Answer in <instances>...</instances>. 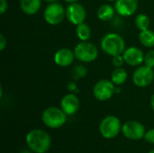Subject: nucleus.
<instances>
[{
  "label": "nucleus",
  "mask_w": 154,
  "mask_h": 153,
  "mask_svg": "<svg viewBox=\"0 0 154 153\" xmlns=\"http://www.w3.org/2000/svg\"><path fill=\"white\" fill-rule=\"evenodd\" d=\"M28 148L34 153L47 152L51 147V140L48 133L41 129L30 131L25 137Z\"/></svg>",
  "instance_id": "1"
},
{
  "label": "nucleus",
  "mask_w": 154,
  "mask_h": 153,
  "mask_svg": "<svg viewBox=\"0 0 154 153\" xmlns=\"http://www.w3.org/2000/svg\"><path fill=\"white\" fill-rule=\"evenodd\" d=\"M100 46L102 50L111 57L121 55L125 50V42L124 38L116 32H109L104 35L101 39Z\"/></svg>",
  "instance_id": "2"
},
{
  "label": "nucleus",
  "mask_w": 154,
  "mask_h": 153,
  "mask_svg": "<svg viewBox=\"0 0 154 153\" xmlns=\"http://www.w3.org/2000/svg\"><path fill=\"white\" fill-rule=\"evenodd\" d=\"M42 121L47 127L51 129H58L65 124L67 115L61 108L50 106L42 112Z\"/></svg>",
  "instance_id": "3"
},
{
  "label": "nucleus",
  "mask_w": 154,
  "mask_h": 153,
  "mask_svg": "<svg viewBox=\"0 0 154 153\" xmlns=\"http://www.w3.org/2000/svg\"><path fill=\"white\" fill-rule=\"evenodd\" d=\"M75 58L84 63H89L96 60L98 57V50L95 44L89 41H81L78 43L74 50Z\"/></svg>",
  "instance_id": "4"
},
{
  "label": "nucleus",
  "mask_w": 154,
  "mask_h": 153,
  "mask_svg": "<svg viewBox=\"0 0 154 153\" xmlns=\"http://www.w3.org/2000/svg\"><path fill=\"white\" fill-rule=\"evenodd\" d=\"M122 131L121 121L115 115L106 116L99 124V133L105 139L116 138Z\"/></svg>",
  "instance_id": "5"
},
{
  "label": "nucleus",
  "mask_w": 154,
  "mask_h": 153,
  "mask_svg": "<svg viewBox=\"0 0 154 153\" xmlns=\"http://www.w3.org/2000/svg\"><path fill=\"white\" fill-rule=\"evenodd\" d=\"M43 17L48 24L58 25L66 17V8L58 2L50 3L44 9Z\"/></svg>",
  "instance_id": "6"
},
{
  "label": "nucleus",
  "mask_w": 154,
  "mask_h": 153,
  "mask_svg": "<svg viewBox=\"0 0 154 153\" xmlns=\"http://www.w3.org/2000/svg\"><path fill=\"white\" fill-rule=\"evenodd\" d=\"M116 94V85L109 79L98 80L93 87V95L98 101L109 100Z\"/></svg>",
  "instance_id": "7"
},
{
  "label": "nucleus",
  "mask_w": 154,
  "mask_h": 153,
  "mask_svg": "<svg viewBox=\"0 0 154 153\" xmlns=\"http://www.w3.org/2000/svg\"><path fill=\"white\" fill-rule=\"evenodd\" d=\"M154 79V70L152 68L140 65L133 74V82L138 87H146L150 86Z\"/></svg>",
  "instance_id": "8"
},
{
  "label": "nucleus",
  "mask_w": 154,
  "mask_h": 153,
  "mask_svg": "<svg viewBox=\"0 0 154 153\" xmlns=\"http://www.w3.org/2000/svg\"><path fill=\"white\" fill-rule=\"evenodd\" d=\"M122 133L124 136L132 141H138L144 138L146 133L144 125L137 121H127L122 126Z\"/></svg>",
  "instance_id": "9"
},
{
  "label": "nucleus",
  "mask_w": 154,
  "mask_h": 153,
  "mask_svg": "<svg viewBox=\"0 0 154 153\" xmlns=\"http://www.w3.org/2000/svg\"><path fill=\"white\" fill-rule=\"evenodd\" d=\"M66 18L70 23L77 26L82 23H85L87 18V11L81 4L78 2L71 3L66 7Z\"/></svg>",
  "instance_id": "10"
},
{
  "label": "nucleus",
  "mask_w": 154,
  "mask_h": 153,
  "mask_svg": "<svg viewBox=\"0 0 154 153\" xmlns=\"http://www.w3.org/2000/svg\"><path fill=\"white\" fill-rule=\"evenodd\" d=\"M144 53L143 51L134 46L129 47L125 50L123 53L124 60L125 63L132 67H137L144 62Z\"/></svg>",
  "instance_id": "11"
},
{
  "label": "nucleus",
  "mask_w": 154,
  "mask_h": 153,
  "mask_svg": "<svg viewBox=\"0 0 154 153\" xmlns=\"http://www.w3.org/2000/svg\"><path fill=\"white\" fill-rule=\"evenodd\" d=\"M80 106L79 97L75 93H69L65 95L60 101V108L67 115H72L76 114Z\"/></svg>",
  "instance_id": "12"
},
{
  "label": "nucleus",
  "mask_w": 154,
  "mask_h": 153,
  "mask_svg": "<svg viewBox=\"0 0 154 153\" xmlns=\"http://www.w3.org/2000/svg\"><path fill=\"white\" fill-rule=\"evenodd\" d=\"M115 8L119 15L124 17L131 16L138 9V0H116Z\"/></svg>",
  "instance_id": "13"
},
{
  "label": "nucleus",
  "mask_w": 154,
  "mask_h": 153,
  "mask_svg": "<svg viewBox=\"0 0 154 153\" xmlns=\"http://www.w3.org/2000/svg\"><path fill=\"white\" fill-rule=\"evenodd\" d=\"M75 59L76 58H75L74 51L69 48L59 49L55 52L54 57H53L55 64L60 67H62V68L70 66L73 63Z\"/></svg>",
  "instance_id": "14"
},
{
  "label": "nucleus",
  "mask_w": 154,
  "mask_h": 153,
  "mask_svg": "<svg viewBox=\"0 0 154 153\" xmlns=\"http://www.w3.org/2000/svg\"><path fill=\"white\" fill-rule=\"evenodd\" d=\"M42 0H20V8L25 14H35L42 7Z\"/></svg>",
  "instance_id": "15"
},
{
  "label": "nucleus",
  "mask_w": 154,
  "mask_h": 153,
  "mask_svg": "<svg viewBox=\"0 0 154 153\" xmlns=\"http://www.w3.org/2000/svg\"><path fill=\"white\" fill-rule=\"evenodd\" d=\"M116 13V11L115 6H112L109 4H104L98 7L97 11V15L99 20L103 22H107L114 18Z\"/></svg>",
  "instance_id": "16"
},
{
  "label": "nucleus",
  "mask_w": 154,
  "mask_h": 153,
  "mask_svg": "<svg viewBox=\"0 0 154 153\" xmlns=\"http://www.w3.org/2000/svg\"><path fill=\"white\" fill-rule=\"evenodd\" d=\"M128 78L127 71L123 68H115L114 71L111 74V80L116 86H121L126 82Z\"/></svg>",
  "instance_id": "17"
},
{
  "label": "nucleus",
  "mask_w": 154,
  "mask_h": 153,
  "mask_svg": "<svg viewBox=\"0 0 154 153\" xmlns=\"http://www.w3.org/2000/svg\"><path fill=\"white\" fill-rule=\"evenodd\" d=\"M139 41L144 47L152 48L154 47V32L151 29L140 31Z\"/></svg>",
  "instance_id": "18"
},
{
  "label": "nucleus",
  "mask_w": 154,
  "mask_h": 153,
  "mask_svg": "<svg viewBox=\"0 0 154 153\" xmlns=\"http://www.w3.org/2000/svg\"><path fill=\"white\" fill-rule=\"evenodd\" d=\"M76 34L81 41H87L91 36V29L88 24H87L86 23H82L77 25Z\"/></svg>",
  "instance_id": "19"
},
{
  "label": "nucleus",
  "mask_w": 154,
  "mask_h": 153,
  "mask_svg": "<svg viewBox=\"0 0 154 153\" xmlns=\"http://www.w3.org/2000/svg\"><path fill=\"white\" fill-rule=\"evenodd\" d=\"M134 23L135 26L140 30V31H144L147 29H150L151 25V20L149 16L145 14H139L136 15L134 19Z\"/></svg>",
  "instance_id": "20"
},
{
  "label": "nucleus",
  "mask_w": 154,
  "mask_h": 153,
  "mask_svg": "<svg viewBox=\"0 0 154 153\" xmlns=\"http://www.w3.org/2000/svg\"><path fill=\"white\" fill-rule=\"evenodd\" d=\"M88 74V69L84 65H76L71 71V76L74 80L80 79Z\"/></svg>",
  "instance_id": "21"
},
{
  "label": "nucleus",
  "mask_w": 154,
  "mask_h": 153,
  "mask_svg": "<svg viewBox=\"0 0 154 153\" xmlns=\"http://www.w3.org/2000/svg\"><path fill=\"white\" fill-rule=\"evenodd\" d=\"M146 66L154 68V50H149L145 56H144V62H143Z\"/></svg>",
  "instance_id": "22"
},
{
  "label": "nucleus",
  "mask_w": 154,
  "mask_h": 153,
  "mask_svg": "<svg viewBox=\"0 0 154 153\" xmlns=\"http://www.w3.org/2000/svg\"><path fill=\"white\" fill-rule=\"evenodd\" d=\"M125 63V61L124 60L123 54L112 57V64L115 68H121V67H123V65Z\"/></svg>",
  "instance_id": "23"
},
{
  "label": "nucleus",
  "mask_w": 154,
  "mask_h": 153,
  "mask_svg": "<svg viewBox=\"0 0 154 153\" xmlns=\"http://www.w3.org/2000/svg\"><path fill=\"white\" fill-rule=\"evenodd\" d=\"M144 139L147 142L154 144V129H151L148 132H146L144 135Z\"/></svg>",
  "instance_id": "24"
},
{
  "label": "nucleus",
  "mask_w": 154,
  "mask_h": 153,
  "mask_svg": "<svg viewBox=\"0 0 154 153\" xmlns=\"http://www.w3.org/2000/svg\"><path fill=\"white\" fill-rule=\"evenodd\" d=\"M8 8L7 0H0V14H4Z\"/></svg>",
  "instance_id": "25"
},
{
  "label": "nucleus",
  "mask_w": 154,
  "mask_h": 153,
  "mask_svg": "<svg viewBox=\"0 0 154 153\" xmlns=\"http://www.w3.org/2000/svg\"><path fill=\"white\" fill-rule=\"evenodd\" d=\"M68 90L70 91L71 93H74V92H78V87H77V84L75 81H69V84H68Z\"/></svg>",
  "instance_id": "26"
},
{
  "label": "nucleus",
  "mask_w": 154,
  "mask_h": 153,
  "mask_svg": "<svg viewBox=\"0 0 154 153\" xmlns=\"http://www.w3.org/2000/svg\"><path fill=\"white\" fill-rule=\"evenodd\" d=\"M6 45H7V41L5 39V37L3 34H1L0 35V50L3 51L5 49Z\"/></svg>",
  "instance_id": "27"
},
{
  "label": "nucleus",
  "mask_w": 154,
  "mask_h": 153,
  "mask_svg": "<svg viewBox=\"0 0 154 153\" xmlns=\"http://www.w3.org/2000/svg\"><path fill=\"white\" fill-rule=\"evenodd\" d=\"M151 106H152V109L154 111V93L151 97Z\"/></svg>",
  "instance_id": "28"
},
{
  "label": "nucleus",
  "mask_w": 154,
  "mask_h": 153,
  "mask_svg": "<svg viewBox=\"0 0 154 153\" xmlns=\"http://www.w3.org/2000/svg\"><path fill=\"white\" fill-rule=\"evenodd\" d=\"M67 3H69V4H71V3H76V2H78L79 0H65Z\"/></svg>",
  "instance_id": "29"
},
{
  "label": "nucleus",
  "mask_w": 154,
  "mask_h": 153,
  "mask_svg": "<svg viewBox=\"0 0 154 153\" xmlns=\"http://www.w3.org/2000/svg\"><path fill=\"white\" fill-rule=\"evenodd\" d=\"M121 92V88L120 87H116V94H119Z\"/></svg>",
  "instance_id": "30"
},
{
  "label": "nucleus",
  "mask_w": 154,
  "mask_h": 153,
  "mask_svg": "<svg viewBox=\"0 0 154 153\" xmlns=\"http://www.w3.org/2000/svg\"><path fill=\"white\" fill-rule=\"evenodd\" d=\"M43 1H45V2H47V3H52V2H56V1H58V0H43Z\"/></svg>",
  "instance_id": "31"
},
{
  "label": "nucleus",
  "mask_w": 154,
  "mask_h": 153,
  "mask_svg": "<svg viewBox=\"0 0 154 153\" xmlns=\"http://www.w3.org/2000/svg\"><path fill=\"white\" fill-rule=\"evenodd\" d=\"M148 153H154V150H152V151H150Z\"/></svg>",
  "instance_id": "32"
},
{
  "label": "nucleus",
  "mask_w": 154,
  "mask_h": 153,
  "mask_svg": "<svg viewBox=\"0 0 154 153\" xmlns=\"http://www.w3.org/2000/svg\"><path fill=\"white\" fill-rule=\"evenodd\" d=\"M106 1H109V2H116V0H106Z\"/></svg>",
  "instance_id": "33"
}]
</instances>
